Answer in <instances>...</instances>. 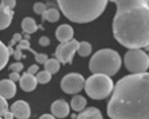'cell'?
<instances>
[{"instance_id":"1","label":"cell","mask_w":149,"mask_h":119,"mask_svg":"<svg viewBox=\"0 0 149 119\" xmlns=\"http://www.w3.org/2000/svg\"><path fill=\"white\" fill-rule=\"evenodd\" d=\"M111 119H149V74H131L113 86L107 104Z\"/></svg>"},{"instance_id":"2","label":"cell","mask_w":149,"mask_h":119,"mask_svg":"<svg viewBox=\"0 0 149 119\" xmlns=\"http://www.w3.org/2000/svg\"><path fill=\"white\" fill-rule=\"evenodd\" d=\"M117 6L112 29L115 38L130 49L149 45L148 0H112Z\"/></svg>"},{"instance_id":"3","label":"cell","mask_w":149,"mask_h":119,"mask_svg":"<svg viewBox=\"0 0 149 119\" xmlns=\"http://www.w3.org/2000/svg\"><path fill=\"white\" fill-rule=\"evenodd\" d=\"M65 17L74 23H90L100 16L106 5V0H90V1H74V0H58Z\"/></svg>"},{"instance_id":"4","label":"cell","mask_w":149,"mask_h":119,"mask_svg":"<svg viewBox=\"0 0 149 119\" xmlns=\"http://www.w3.org/2000/svg\"><path fill=\"white\" fill-rule=\"evenodd\" d=\"M122 66V59L117 51L112 49H102L97 51L90 61V70L93 74L112 76Z\"/></svg>"},{"instance_id":"5","label":"cell","mask_w":149,"mask_h":119,"mask_svg":"<svg viewBox=\"0 0 149 119\" xmlns=\"http://www.w3.org/2000/svg\"><path fill=\"white\" fill-rule=\"evenodd\" d=\"M113 81L111 77L102 74H93L85 81L84 88L90 98L102 100L107 98L113 91Z\"/></svg>"},{"instance_id":"6","label":"cell","mask_w":149,"mask_h":119,"mask_svg":"<svg viewBox=\"0 0 149 119\" xmlns=\"http://www.w3.org/2000/svg\"><path fill=\"white\" fill-rule=\"evenodd\" d=\"M124 63L130 73L143 74L147 73L149 68V57L148 54L141 49H130L124 56Z\"/></svg>"},{"instance_id":"7","label":"cell","mask_w":149,"mask_h":119,"mask_svg":"<svg viewBox=\"0 0 149 119\" xmlns=\"http://www.w3.org/2000/svg\"><path fill=\"white\" fill-rule=\"evenodd\" d=\"M78 48H79V42L75 39H72L66 43H60L55 51L56 59L62 64L72 63L74 54L78 51Z\"/></svg>"},{"instance_id":"8","label":"cell","mask_w":149,"mask_h":119,"mask_svg":"<svg viewBox=\"0 0 149 119\" xmlns=\"http://www.w3.org/2000/svg\"><path fill=\"white\" fill-rule=\"evenodd\" d=\"M84 85H85V79L81 74L78 73L67 74L61 81V88L67 94H77L81 92Z\"/></svg>"},{"instance_id":"9","label":"cell","mask_w":149,"mask_h":119,"mask_svg":"<svg viewBox=\"0 0 149 119\" xmlns=\"http://www.w3.org/2000/svg\"><path fill=\"white\" fill-rule=\"evenodd\" d=\"M11 112L17 119H29L30 118V106L26 101L18 100L11 105Z\"/></svg>"},{"instance_id":"10","label":"cell","mask_w":149,"mask_h":119,"mask_svg":"<svg viewBox=\"0 0 149 119\" xmlns=\"http://www.w3.org/2000/svg\"><path fill=\"white\" fill-rule=\"evenodd\" d=\"M52 114L56 118H66L69 114V105L65 100H56L52 105Z\"/></svg>"},{"instance_id":"11","label":"cell","mask_w":149,"mask_h":119,"mask_svg":"<svg viewBox=\"0 0 149 119\" xmlns=\"http://www.w3.org/2000/svg\"><path fill=\"white\" fill-rule=\"evenodd\" d=\"M16 92H17V87L15 85V82H12L10 80L0 81V97H3L4 99H11L15 97Z\"/></svg>"},{"instance_id":"12","label":"cell","mask_w":149,"mask_h":119,"mask_svg":"<svg viewBox=\"0 0 149 119\" xmlns=\"http://www.w3.org/2000/svg\"><path fill=\"white\" fill-rule=\"evenodd\" d=\"M73 36H74V30L68 24H62L56 30V38L61 43H66V42L72 41Z\"/></svg>"},{"instance_id":"13","label":"cell","mask_w":149,"mask_h":119,"mask_svg":"<svg viewBox=\"0 0 149 119\" xmlns=\"http://www.w3.org/2000/svg\"><path fill=\"white\" fill-rule=\"evenodd\" d=\"M19 86L23 91L32 92L37 86V81H36L35 75H31L29 73H24L19 79Z\"/></svg>"},{"instance_id":"14","label":"cell","mask_w":149,"mask_h":119,"mask_svg":"<svg viewBox=\"0 0 149 119\" xmlns=\"http://www.w3.org/2000/svg\"><path fill=\"white\" fill-rule=\"evenodd\" d=\"M12 18H13V11L0 5V30L8 28Z\"/></svg>"},{"instance_id":"15","label":"cell","mask_w":149,"mask_h":119,"mask_svg":"<svg viewBox=\"0 0 149 119\" xmlns=\"http://www.w3.org/2000/svg\"><path fill=\"white\" fill-rule=\"evenodd\" d=\"M77 119H103V116L98 109L90 107V109H86L80 112V114L77 116Z\"/></svg>"},{"instance_id":"16","label":"cell","mask_w":149,"mask_h":119,"mask_svg":"<svg viewBox=\"0 0 149 119\" xmlns=\"http://www.w3.org/2000/svg\"><path fill=\"white\" fill-rule=\"evenodd\" d=\"M22 29L26 35H30V33H33V32H36L37 30H38V25L36 24L33 18L26 17V18H24L23 21H22Z\"/></svg>"},{"instance_id":"17","label":"cell","mask_w":149,"mask_h":119,"mask_svg":"<svg viewBox=\"0 0 149 119\" xmlns=\"http://www.w3.org/2000/svg\"><path fill=\"white\" fill-rule=\"evenodd\" d=\"M86 105H87V102H86V99L84 97H81V95H75V97H73L72 99V102H70V106H72V109L74 111H77V112H81Z\"/></svg>"},{"instance_id":"18","label":"cell","mask_w":149,"mask_h":119,"mask_svg":"<svg viewBox=\"0 0 149 119\" xmlns=\"http://www.w3.org/2000/svg\"><path fill=\"white\" fill-rule=\"evenodd\" d=\"M44 68H45V71H48L50 75L56 74L60 69V62L56 58H48V61L44 63Z\"/></svg>"},{"instance_id":"19","label":"cell","mask_w":149,"mask_h":119,"mask_svg":"<svg viewBox=\"0 0 149 119\" xmlns=\"http://www.w3.org/2000/svg\"><path fill=\"white\" fill-rule=\"evenodd\" d=\"M42 17H43V20H48V21L55 23V21H57L58 18H60V12H58L57 8H54V7H53V8L47 10L42 15Z\"/></svg>"},{"instance_id":"20","label":"cell","mask_w":149,"mask_h":119,"mask_svg":"<svg viewBox=\"0 0 149 119\" xmlns=\"http://www.w3.org/2000/svg\"><path fill=\"white\" fill-rule=\"evenodd\" d=\"M8 50H7V46L0 41V70H1L8 62Z\"/></svg>"},{"instance_id":"21","label":"cell","mask_w":149,"mask_h":119,"mask_svg":"<svg viewBox=\"0 0 149 119\" xmlns=\"http://www.w3.org/2000/svg\"><path fill=\"white\" fill-rule=\"evenodd\" d=\"M92 51V45L88 43V42H81L79 43V48H78V54L80 56H88Z\"/></svg>"},{"instance_id":"22","label":"cell","mask_w":149,"mask_h":119,"mask_svg":"<svg viewBox=\"0 0 149 119\" xmlns=\"http://www.w3.org/2000/svg\"><path fill=\"white\" fill-rule=\"evenodd\" d=\"M35 77H36L37 83H48L49 81H50V79H52V75L49 74L48 71L42 70V71H38Z\"/></svg>"},{"instance_id":"23","label":"cell","mask_w":149,"mask_h":119,"mask_svg":"<svg viewBox=\"0 0 149 119\" xmlns=\"http://www.w3.org/2000/svg\"><path fill=\"white\" fill-rule=\"evenodd\" d=\"M26 50H29L31 54H33V56H35V58H36V61L38 62V63H41V64H44V63L48 61V56H47L45 54H38V53H36L35 50H32L31 48H28Z\"/></svg>"},{"instance_id":"24","label":"cell","mask_w":149,"mask_h":119,"mask_svg":"<svg viewBox=\"0 0 149 119\" xmlns=\"http://www.w3.org/2000/svg\"><path fill=\"white\" fill-rule=\"evenodd\" d=\"M33 11L36 12L37 15H43L44 12L47 11V5L43 3H36L33 5Z\"/></svg>"},{"instance_id":"25","label":"cell","mask_w":149,"mask_h":119,"mask_svg":"<svg viewBox=\"0 0 149 119\" xmlns=\"http://www.w3.org/2000/svg\"><path fill=\"white\" fill-rule=\"evenodd\" d=\"M6 111H8V104H7L6 99L0 97V117H3Z\"/></svg>"},{"instance_id":"26","label":"cell","mask_w":149,"mask_h":119,"mask_svg":"<svg viewBox=\"0 0 149 119\" xmlns=\"http://www.w3.org/2000/svg\"><path fill=\"white\" fill-rule=\"evenodd\" d=\"M23 68H24V66H23V63H20V62L12 63V64L10 66V69H11L12 73H18V74H19V71L23 70Z\"/></svg>"},{"instance_id":"27","label":"cell","mask_w":149,"mask_h":119,"mask_svg":"<svg viewBox=\"0 0 149 119\" xmlns=\"http://www.w3.org/2000/svg\"><path fill=\"white\" fill-rule=\"evenodd\" d=\"M0 5L4 6V7H7L10 10H12V8L16 6V1H15V0H3Z\"/></svg>"},{"instance_id":"28","label":"cell","mask_w":149,"mask_h":119,"mask_svg":"<svg viewBox=\"0 0 149 119\" xmlns=\"http://www.w3.org/2000/svg\"><path fill=\"white\" fill-rule=\"evenodd\" d=\"M28 48H30V42L26 41V39H22L19 42L18 46H17V49H19V50H26Z\"/></svg>"},{"instance_id":"29","label":"cell","mask_w":149,"mask_h":119,"mask_svg":"<svg viewBox=\"0 0 149 119\" xmlns=\"http://www.w3.org/2000/svg\"><path fill=\"white\" fill-rule=\"evenodd\" d=\"M22 39H23V37H22V35H20V33H15V35H13V37H12V39H11L10 46H12L13 44H16L17 42L19 43V42H20Z\"/></svg>"},{"instance_id":"30","label":"cell","mask_w":149,"mask_h":119,"mask_svg":"<svg viewBox=\"0 0 149 119\" xmlns=\"http://www.w3.org/2000/svg\"><path fill=\"white\" fill-rule=\"evenodd\" d=\"M38 43H40V45H42V46H47V45L50 44V39H49L48 37H45V36H43V37H41V38L38 39Z\"/></svg>"},{"instance_id":"31","label":"cell","mask_w":149,"mask_h":119,"mask_svg":"<svg viewBox=\"0 0 149 119\" xmlns=\"http://www.w3.org/2000/svg\"><path fill=\"white\" fill-rule=\"evenodd\" d=\"M28 73L31 74V75L37 74V73H38V66H37V64H32V66H30V67H29V70H28Z\"/></svg>"},{"instance_id":"32","label":"cell","mask_w":149,"mask_h":119,"mask_svg":"<svg viewBox=\"0 0 149 119\" xmlns=\"http://www.w3.org/2000/svg\"><path fill=\"white\" fill-rule=\"evenodd\" d=\"M12 55H13V57H15L16 59H18V61H19V59H22V58L25 57V56H24V55L22 54V50H19V49L13 50V54H12Z\"/></svg>"},{"instance_id":"33","label":"cell","mask_w":149,"mask_h":119,"mask_svg":"<svg viewBox=\"0 0 149 119\" xmlns=\"http://www.w3.org/2000/svg\"><path fill=\"white\" fill-rule=\"evenodd\" d=\"M19 79H20V75L18 73H11L8 80L12 81V82H16V81H19Z\"/></svg>"},{"instance_id":"34","label":"cell","mask_w":149,"mask_h":119,"mask_svg":"<svg viewBox=\"0 0 149 119\" xmlns=\"http://www.w3.org/2000/svg\"><path fill=\"white\" fill-rule=\"evenodd\" d=\"M15 117H13V114H12V112L11 111H6L5 113H4V119H13Z\"/></svg>"},{"instance_id":"35","label":"cell","mask_w":149,"mask_h":119,"mask_svg":"<svg viewBox=\"0 0 149 119\" xmlns=\"http://www.w3.org/2000/svg\"><path fill=\"white\" fill-rule=\"evenodd\" d=\"M40 119H55V117L53 114H42Z\"/></svg>"},{"instance_id":"36","label":"cell","mask_w":149,"mask_h":119,"mask_svg":"<svg viewBox=\"0 0 149 119\" xmlns=\"http://www.w3.org/2000/svg\"><path fill=\"white\" fill-rule=\"evenodd\" d=\"M0 119H3V118H1V117H0Z\"/></svg>"}]
</instances>
